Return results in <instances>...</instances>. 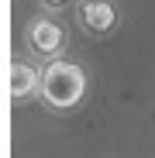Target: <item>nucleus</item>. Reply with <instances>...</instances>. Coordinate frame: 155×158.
Wrapping results in <instances>:
<instances>
[{"label": "nucleus", "instance_id": "nucleus-1", "mask_svg": "<svg viewBox=\"0 0 155 158\" xmlns=\"http://www.w3.org/2000/svg\"><path fill=\"white\" fill-rule=\"evenodd\" d=\"M90 79L80 62L69 59H52L41 69V103L48 110H76L86 100Z\"/></svg>", "mask_w": 155, "mask_h": 158}, {"label": "nucleus", "instance_id": "nucleus-3", "mask_svg": "<svg viewBox=\"0 0 155 158\" xmlns=\"http://www.w3.org/2000/svg\"><path fill=\"white\" fill-rule=\"evenodd\" d=\"M76 21L93 38H107L117 28V7L110 0H80L76 4Z\"/></svg>", "mask_w": 155, "mask_h": 158}, {"label": "nucleus", "instance_id": "nucleus-2", "mask_svg": "<svg viewBox=\"0 0 155 158\" xmlns=\"http://www.w3.org/2000/svg\"><path fill=\"white\" fill-rule=\"evenodd\" d=\"M24 41H28V48L35 52L38 59H45V62L62 59V52H66V28L45 14V17H35V21L28 24Z\"/></svg>", "mask_w": 155, "mask_h": 158}, {"label": "nucleus", "instance_id": "nucleus-5", "mask_svg": "<svg viewBox=\"0 0 155 158\" xmlns=\"http://www.w3.org/2000/svg\"><path fill=\"white\" fill-rule=\"evenodd\" d=\"M38 4H41L48 14H59V10H66V7L72 4V0H38Z\"/></svg>", "mask_w": 155, "mask_h": 158}, {"label": "nucleus", "instance_id": "nucleus-4", "mask_svg": "<svg viewBox=\"0 0 155 158\" xmlns=\"http://www.w3.org/2000/svg\"><path fill=\"white\" fill-rule=\"evenodd\" d=\"M7 93L14 103H28L31 96H41V69H35L24 59H14L7 69Z\"/></svg>", "mask_w": 155, "mask_h": 158}]
</instances>
